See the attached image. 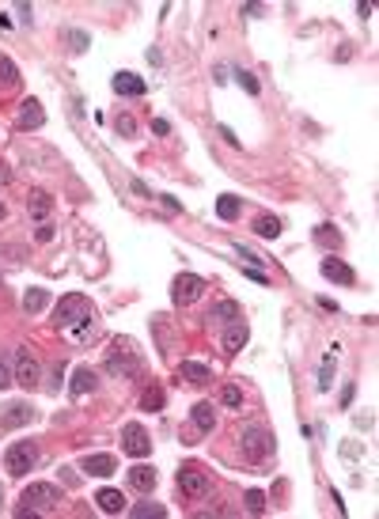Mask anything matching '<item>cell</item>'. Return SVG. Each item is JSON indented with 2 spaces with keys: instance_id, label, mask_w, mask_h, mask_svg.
<instances>
[{
  "instance_id": "cell-1",
  "label": "cell",
  "mask_w": 379,
  "mask_h": 519,
  "mask_svg": "<svg viewBox=\"0 0 379 519\" xmlns=\"http://www.w3.org/2000/svg\"><path fill=\"white\" fill-rule=\"evenodd\" d=\"M53 326H57L61 338L72 341V345L88 341L91 333H95V307H91V300H88V296H80V292L61 296L57 311H53Z\"/></svg>"
},
{
  "instance_id": "cell-2",
  "label": "cell",
  "mask_w": 379,
  "mask_h": 519,
  "mask_svg": "<svg viewBox=\"0 0 379 519\" xmlns=\"http://www.w3.org/2000/svg\"><path fill=\"white\" fill-rule=\"evenodd\" d=\"M61 508V489L50 485V481H31L23 489V508L20 515H50Z\"/></svg>"
},
{
  "instance_id": "cell-3",
  "label": "cell",
  "mask_w": 379,
  "mask_h": 519,
  "mask_svg": "<svg viewBox=\"0 0 379 519\" xmlns=\"http://www.w3.org/2000/svg\"><path fill=\"white\" fill-rule=\"evenodd\" d=\"M106 372L114 379H137L141 375V353L129 338H118L106 353Z\"/></svg>"
},
{
  "instance_id": "cell-4",
  "label": "cell",
  "mask_w": 379,
  "mask_h": 519,
  "mask_svg": "<svg viewBox=\"0 0 379 519\" xmlns=\"http://www.w3.org/2000/svg\"><path fill=\"white\" fill-rule=\"evenodd\" d=\"M273 432L266 429V424H247L243 432H239V451H243L247 462H262L273 455Z\"/></svg>"
},
{
  "instance_id": "cell-5",
  "label": "cell",
  "mask_w": 379,
  "mask_h": 519,
  "mask_svg": "<svg viewBox=\"0 0 379 519\" xmlns=\"http://www.w3.org/2000/svg\"><path fill=\"white\" fill-rule=\"evenodd\" d=\"M4 466H8V474H15V478L31 474V470L39 466V443L34 440H15L12 448L4 451Z\"/></svg>"
},
{
  "instance_id": "cell-6",
  "label": "cell",
  "mask_w": 379,
  "mask_h": 519,
  "mask_svg": "<svg viewBox=\"0 0 379 519\" xmlns=\"http://www.w3.org/2000/svg\"><path fill=\"white\" fill-rule=\"evenodd\" d=\"M209 489H212V478L198 466V462H186V466H179V493H182V497L201 500Z\"/></svg>"
},
{
  "instance_id": "cell-7",
  "label": "cell",
  "mask_w": 379,
  "mask_h": 519,
  "mask_svg": "<svg viewBox=\"0 0 379 519\" xmlns=\"http://www.w3.org/2000/svg\"><path fill=\"white\" fill-rule=\"evenodd\" d=\"M201 292H205V281H201L198 273H179V277H174V284H171V300L179 303V307L198 303Z\"/></svg>"
},
{
  "instance_id": "cell-8",
  "label": "cell",
  "mask_w": 379,
  "mask_h": 519,
  "mask_svg": "<svg viewBox=\"0 0 379 519\" xmlns=\"http://www.w3.org/2000/svg\"><path fill=\"white\" fill-rule=\"evenodd\" d=\"M15 383L27 387V391L42 383V364L31 349H20V353H15Z\"/></svg>"
},
{
  "instance_id": "cell-9",
  "label": "cell",
  "mask_w": 379,
  "mask_h": 519,
  "mask_svg": "<svg viewBox=\"0 0 379 519\" xmlns=\"http://www.w3.org/2000/svg\"><path fill=\"white\" fill-rule=\"evenodd\" d=\"M122 451H125V455H133V459H144L148 451H152V440H148L144 424H137V421L125 424V429H122Z\"/></svg>"
},
{
  "instance_id": "cell-10",
  "label": "cell",
  "mask_w": 379,
  "mask_h": 519,
  "mask_svg": "<svg viewBox=\"0 0 379 519\" xmlns=\"http://www.w3.org/2000/svg\"><path fill=\"white\" fill-rule=\"evenodd\" d=\"M319 273L326 277V281H334V284H357V273L349 270L341 258H334V254H326V262L319 265Z\"/></svg>"
},
{
  "instance_id": "cell-11",
  "label": "cell",
  "mask_w": 379,
  "mask_h": 519,
  "mask_svg": "<svg viewBox=\"0 0 379 519\" xmlns=\"http://www.w3.org/2000/svg\"><path fill=\"white\" fill-rule=\"evenodd\" d=\"M247 341H251V330H247V322H243V319H239V322H228L224 341H220V345H224V353H228V357H235L239 349L247 345Z\"/></svg>"
},
{
  "instance_id": "cell-12",
  "label": "cell",
  "mask_w": 379,
  "mask_h": 519,
  "mask_svg": "<svg viewBox=\"0 0 379 519\" xmlns=\"http://www.w3.org/2000/svg\"><path fill=\"white\" fill-rule=\"evenodd\" d=\"M84 474H91V478H110L118 470V459L114 455H84Z\"/></svg>"
},
{
  "instance_id": "cell-13",
  "label": "cell",
  "mask_w": 379,
  "mask_h": 519,
  "mask_svg": "<svg viewBox=\"0 0 379 519\" xmlns=\"http://www.w3.org/2000/svg\"><path fill=\"white\" fill-rule=\"evenodd\" d=\"M42 125H46L42 103L39 99H23L20 103V129H42Z\"/></svg>"
},
{
  "instance_id": "cell-14",
  "label": "cell",
  "mask_w": 379,
  "mask_h": 519,
  "mask_svg": "<svg viewBox=\"0 0 379 519\" xmlns=\"http://www.w3.org/2000/svg\"><path fill=\"white\" fill-rule=\"evenodd\" d=\"M27 212H31V220L46 224V216L53 212V198L46 190H31V198H27Z\"/></svg>"
},
{
  "instance_id": "cell-15",
  "label": "cell",
  "mask_w": 379,
  "mask_h": 519,
  "mask_svg": "<svg viewBox=\"0 0 379 519\" xmlns=\"http://www.w3.org/2000/svg\"><path fill=\"white\" fill-rule=\"evenodd\" d=\"M31 417H34V410L27 402H12L4 410V417H0V429H20V424H27Z\"/></svg>"
},
{
  "instance_id": "cell-16",
  "label": "cell",
  "mask_w": 379,
  "mask_h": 519,
  "mask_svg": "<svg viewBox=\"0 0 379 519\" xmlns=\"http://www.w3.org/2000/svg\"><path fill=\"white\" fill-rule=\"evenodd\" d=\"M114 91H118V95H144V91H148V83L141 80V76H137V72H118V76H114Z\"/></svg>"
},
{
  "instance_id": "cell-17",
  "label": "cell",
  "mask_w": 379,
  "mask_h": 519,
  "mask_svg": "<svg viewBox=\"0 0 379 519\" xmlns=\"http://www.w3.org/2000/svg\"><path fill=\"white\" fill-rule=\"evenodd\" d=\"M99 387V375L91 372V368H76V372H72V387L69 391L76 394V398H84V394H91Z\"/></svg>"
},
{
  "instance_id": "cell-18",
  "label": "cell",
  "mask_w": 379,
  "mask_h": 519,
  "mask_svg": "<svg viewBox=\"0 0 379 519\" xmlns=\"http://www.w3.org/2000/svg\"><path fill=\"white\" fill-rule=\"evenodd\" d=\"M179 379H186V383L201 387V383H209V379H212V372H209L205 364H198V360H182V364H179Z\"/></svg>"
},
{
  "instance_id": "cell-19",
  "label": "cell",
  "mask_w": 379,
  "mask_h": 519,
  "mask_svg": "<svg viewBox=\"0 0 379 519\" xmlns=\"http://www.w3.org/2000/svg\"><path fill=\"white\" fill-rule=\"evenodd\" d=\"M95 504L103 508L106 515H118V512H125V497L118 493V489H99V493H95Z\"/></svg>"
},
{
  "instance_id": "cell-20",
  "label": "cell",
  "mask_w": 379,
  "mask_h": 519,
  "mask_svg": "<svg viewBox=\"0 0 379 519\" xmlns=\"http://www.w3.org/2000/svg\"><path fill=\"white\" fill-rule=\"evenodd\" d=\"M129 485H133L137 493H152L156 489V470L152 466H133L129 470Z\"/></svg>"
},
{
  "instance_id": "cell-21",
  "label": "cell",
  "mask_w": 379,
  "mask_h": 519,
  "mask_svg": "<svg viewBox=\"0 0 379 519\" xmlns=\"http://www.w3.org/2000/svg\"><path fill=\"white\" fill-rule=\"evenodd\" d=\"M190 417H193V424H198V432H212V429H216V410H212V402H198Z\"/></svg>"
},
{
  "instance_id": "cell-22",
  "label": "cell",
  "mask_w": 379,
  "mask_h": 519,
  "mask_svg": "<svg viewBox=\"0 0 379 519\" xmlns=\"http://www.w3.org/2000/svg\"><path fill=\"white\" fill-rule=\"evenodd\" d=\"M239 319H243V307L235 300H224L209 311V322H239Z\"/></svg>"
},
{
  "instance_id": "cell-23",
  "label": "cell",
  "mask_w": 379,
  "mask_h": 519,
  "mask_svg": "<svg viewBox=\"0 0 379 519\" xmlns=\"http://www.w3.org/2000/svg\"><path fill=\"white\" fill-rule=\"evenodd\" d=\"M239 212H243V205H239L235 193H220V198H216V216L220 220H235Z\"/></svg>"
},
{
  "instance_id": "cell-24",
  "label": "cell",
  "mask_w": 379,
  "mask_h": 519,
  "mask_svg": "<svg viewBox=\"0 0 379 519\" xmlns=\"http://www.w3.org/2000/svg\"><path fill=\"white\" fill-rule=\"evenodd\" d=\"M254 235H262V239H277V235H281V220L270 216V212H266V216H258V220H254Z\"/></svg>"
},
{
  "instance_id": "cell-25",
  "label": "cell",
  "mask_w": 379,
  "mask_h": 519,
  "mask_svg": "<svg viewBox=\"0 0 379 519\" xmlns=\"http://www.w3.org/2000/svg\"><path fill=\"white\" fill-rule=\"evenodd\" d=\"M334 353H338V345L326 353V360H322V372H319V391H330V387H334Z\"/></svg>"
},
{
  "instance_id": "cell-26",
  "label": "cell",
  "mask_w": 379,
  "mask_h": 519,
  "mask_svg": "<svg viewBox=\"0 0 379 519\" xmlns=\"http://www.w3.org/2000/svg\"><path fill=\"white\" fill-rule=\"evenodd\" d=\"M129 515H133V519H148V515L163 519V515H167V508H163V504H152V500H144V504L129 508Z\"/></svg>"
},
{
  "instance_id": "cell-27",
  "label": "cell",
  "mask_w": 379,
  "mask_h": 519,
  "mask_svg": "<svg viewBox=\"0 0 379 519\" xmlns=\"http://www.w3.org/2000/svg\"><path fill=\"white\" fill-rule=\"evenodd\" d=\"M46 300H50V292H46V289H31V292H27L23 296V311H42L46 307Z\"/></svg>"
},
{
  "instance_id": "cell-28",
  "label": "cell",
  "mask_w": 379,
  "mask_h": 519,
  "mask_svg": "<svg viewBox=\"0 0 379 519\" xmlns=\"http://www.w3.org/2000/svg\"><path fill=\"white\" fill-rule=\"evenodd\" d=\"M163 402H167V394H163V391H160V387H148V391H144V398H141V406H144V410H148V413H156V410H163Z\"/></svg>"
},
{
  "instance_id": "cell-29",
  "label": "cell",
  "mask_w": 379,
  "mask_h": 519,
  "mask_svg": "<svg viewBox=\"0 0 379 519\" xmlns=\"http://www.w3.org/2000/svg\"><path fill=\"white\" fill-rule=\"evenodd\" d=\"M0 83H4V88L20 83V69H15V64H12V57H4V53H0Z\"/></svg>"
},
{
  "instance_id": "cell-30",
  "label": "cell",
  "mask_w": 379,
  "mask_h": 519,
  "mask_svg": "<svg viewBox=\"0 0 379 519\" xmlns=\"http://www.w3.org/2000/svg\"><path fill=\"white\" fill-rule=\"evenodd\" d=\"M315 243H319V247H341L338 228H334V224H322V228L315 231Z\"/></svg>"
},
{
  "instance_id": "cell-31",
  "label": "cell",
  "mask_w": 379,
  "mask_h": 519,
  "mask_svg": "<svg viewBox=\"0 0 379 519\" xmlns=\"http://www.w3.org/2000/svg\"><path fill=\"white\" fill-rule=\"evenodd\" d=\"M12 383H15V368H12V360H8V353H0V391L12 387Z\"/></svg>"
},
{
  "instance_id": "cell-32",
  "label": "cell",
  "mask_w": 379,
  "mask_h": 519,
  "mask_svg": "<svg viewBox=\"0 0 379 519\" xmlns=\"http://www.w3.org/2000/svg\"><path fill=\"white\" fill-rule=\"evenodd\" d=\"M235 80L243 83V88L251 91V95H258V91H262V83H258V76H254V72H247V69H235Z\"/></svg>"
},
{
  "instance_id": "cell-33",
  "label": "cell",
  "mask_w": 379,
  "mask_h": 519,
  "mask_svg": "<svg viewBox=\"0 0 379 519\" xmlns=\"http://www.w3.org/2000/svg\"><path fill=\"white\" fill-rule=\"evenodd\" d=\"M220 402L239 410V406H243V391H239V387H224V391H220Z\"/></svg>"
},
{
  "instance_id": "cell-34",
  "label": "cell",
  "mask_w": 379,
  "mask_h": 519,
  "mask_svg": "<svg viewBox=\"0 0 379 519\" xmlns=\"http://www.w3.org/2000/svg\"><path fill=\"white\" fill-rule=\"evenodd\" d=\"M247 508H251L254 515L266 512V493H262V489H251V493H247Z\"/></svg>"
},
{
  "instance_id": "cell-35",
  "label": "cell",
  "mask_w": 379,
  "mask_h": 519,
  "mask_svg": "<svg viewBox=\"0 0 379 519\" xmlns=\"http://www.w3.org/2000/svg\"><path fill=\"white\" fill-rule=\"evenodd\" d=\"M235 254H239V258H243V262H247V265H251V270H254V265H266V262H262V258H258V254H254V250H247L243 243H235Z\"/></svg>"
},
{
  "instance_id": "cell-36",
  "label": "cell",
  "mask_w": 379,
  "mask_h": 519,
  "mask_svg": "<svg viewBox=\"0 0 379 519\" xmlns=\"http://www.w3.org/2000/svg\"><path fill=\"white\" fill-rule=\"evenodd\" d=\"M114 129H118V133H122V137H133V133H137V122H133V118H129V114H122V118H118V122H114Z\"/></svg>"
},
{
  "instance_id": "cell-37",
  "label": "cell",
  "mask_w": 379,
  "mask_h": 519,
  "mask_svg": "<svg viewBox=\"0 0 379 519\" xmlns=\"http://www.w3.org/2000/svg\"><path fill=\"white\" fill-rule=\"evenodd\" d=\"M69 42H72V50H88V34L84 31H69Z\"/></svg>"
},
{
  "instance_id": "cell-38",
  "label": "cell",
  "mask_w": 379,
  "mask_h": 519,
  "mask_svg": "<svg viewBox=\"0 0 379 519\" xmlns=\"http://www.w3.org/2000/svg\"><path fill=\"white\" fill-rule=\"evenodd\" d=\"M216 133L224 137V141L232 144V148H239V144H243V141H239V137H235V133H232V129H228V125H216Z\"/></svg>"
},
{
  "instance_id": "cell-39",
  "label": "cell",
  "mask_w": 379,
  "mask_h": 519,
  "mask_svg": "<svg viewBox=\"0 0 379 519\" xmlns=\"http://www.w3.org/2000/svg\"><path fill=\"white\" fill-rule=\"evenodd\" d=\"M152 133L167 137V133H171V122H163V118H156V122H152Z\"/></svg>"
},
{
  "instance_id": "cell-40",
  "label": "cell",
  "mask_w": 379,
  "mask_h": 519,
  "mask_svg": "<svg viewBox=\"0 0 379 519\" xmlns=\"http://www.w3.org/2000/svg\"><path fill=\"white\" fill-rule=\"evenodd\" d=\"M34 239H39V243H50V239H53V228H50V224H42L39 231H34Z\"/></svg>"
},
{
  "instance_id": "cell-41",
  "label": "cell",
  "mask_w": 379,
  "mask_h": 519,
  "mask_svg": "<svg viewBox=\"0 0 379 519\" xmlns=\"http://www.w3.org/2000/svg\"><path fill=\"white\" fill-rule=\"evenodd\" d=\"M353 394H357V387H353V383H349V387H345V391H341V406H349V402H353Z\"/></svg>"
},
{
  "instance_id": "cell-42",
  "label": "cell",
  "mask_w": 379,
  "mask_h": 519,
  "mask_svg": "<svg viewBox=\"0 0 379 519\" xmlns=\"http://www.w3.org/2000/svg\"><path fill=\"white\" fill-rule=\"evenodd\" d=\"M133 190H137V193H141V198H152V190H148V186H144V182H141V179H133Z\"/></svg>"
},
{
  "instance_id": "cell-43",
  "label": "cell",
  "mask_w": 379,
  "mask_h": 519,
  "mask_svg": "<svg viewBox=\"0 0 379 519\" xmlns=\"http://www.w3.org/2000/svg\"><path fill=\"white\" fill-rule=\"evenodd\" d=\"M247 277H251V281H258V284H266V281H270V277H266L262 270H247Z\"/></svg>"
},
{
  "instance_id": "cell-44",
  "label": "cell",
  "mask_w": 379,
  "mask_h": 519,
  "mask_svg": "<svg viewBox=\"0 0 379 519\" xmlns=\"http://www.w3.org/2000/svg\"><path fill=\"white\" fill-rule=\"evenodd\" d=\"M357 15H360V20H368V15H372V4H364V0H360V4H357Z\"/></svg>"
},
{
  "instance_id": "cell-45",
  "label": "cell",
  "mask_w": 379,
  "mask_h": 519,
  "mask_svg": "<svg viewBox=\"0 0 379 519\" xmlns=\"http://www.w3.org/2000/svg\"><path fill=\"white\" fill-rule=\"evenodd\" d=\"M160 201H163V209H167V212H179V209H182L174 198H160Z\"/></svg>"
},
{
  "instance_id": "cell-46",
  "label": "cell",
  "mask_w": 379,
  "mask_h": 519,
  "mask_svg": "<svg viewBox=\"0 0 379 519\" xmlns=\"http://www.w3.org/2000/svg\"><path fill=\"white\" fill-rule=\"evenodd\" d=\"M8 179H12V171H8V167H4V163H0V186H4V182H8Z\"/></svg>"
},
{
  "instance_id": "cell-47",
  "label": "cell",
  "mask_w": 379,
  "mask_h": 519,
  "mask_svg": "<svg viewBox=\"0 0 379 519\" xmlns=\"http://www.w3.org/2000/svg\"><path fill=\"white\" fill-rule=\"evenodd\" d=\"M8 216V205H4V201H0V220H4Z\"/></svg>"
},
{
  "instance_id": "cell-48",
  "label": "cell",
  "mask_w": 379,
  "mask_h": 519,
  "mask_svg": "<svg viewBox=\"0 0 379 519\" xmlns=\"http://www.w3.org/2000/svg\"><path fill=\"white\" fill-rule=\"evenodd\" d=\"M0 500H4V493H0Z\"/></svg>"
}]
</instances>
